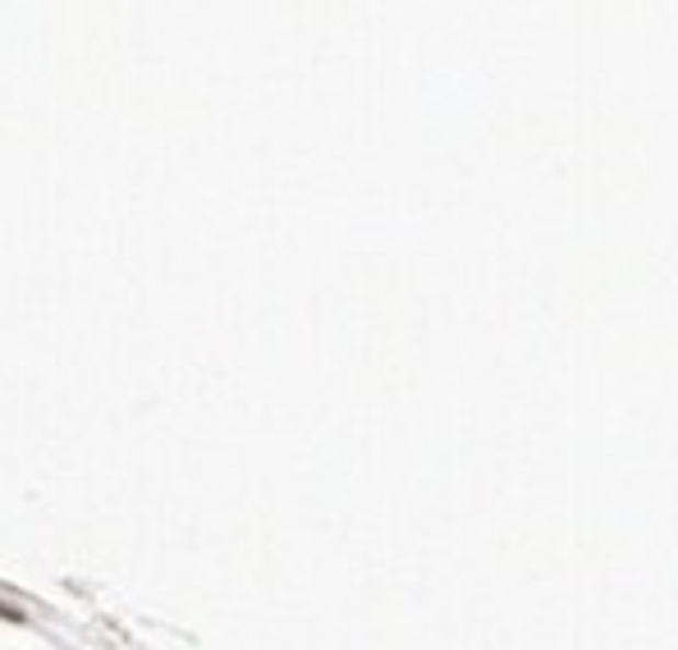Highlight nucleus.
Listing matches in <instances>:
<instances>
[]
</instances>
